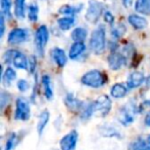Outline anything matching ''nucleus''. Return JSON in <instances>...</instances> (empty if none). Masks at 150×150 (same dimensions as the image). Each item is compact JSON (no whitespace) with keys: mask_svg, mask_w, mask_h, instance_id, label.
Here are the masks:
<instances>
[{"mask_svg":"<svg viewBox=\"0 0 150 150\" xmlns=\"http://www.w3.org/2000/svg\"><path fill=\"white\" fill-rule=\"evenodd\" d=\"M80 81L83 86H88V88H100L107 83L108 77L103 71L98 70V69H93L82 75Z\"/></svg>","mask_w":150,"mask_h":150,"instance_id":"f257e3e1","label":"nucleus"},{"mask_svg":"<svg viewBox=\"0 0 150 150\" xmlns=\"http://www.w3.org/2000/svg\"><path fill=\"white\" fill-rule=\"evenodd\" d=\"M50 56H52V59L56 65L60 68H63L65 67V65L67 64V61H68V58L66 56V52H65L64 50L60 47H54L50 52Z\"/></svg>","mask_w":150,"mask_h":150,"instance_id":"ddd939ff","label":"nucleus"},{"mask_svg":"<svg viewBox=\"0 0 150 150\" xmlns=\"http://www.w3.org/2000/svg\"><path fill=\"white\" fill-rule=\"evenodd\" d=\"M86 48L84 42H73L69 50V58L71 60H77L84 54Z\"/></svg>","mask_w":150,"mask_h":150,"instance_id":"dca6fc26","label":"nucleus"},{"mask_svg":"<svg viewBox=\"0 0 150 150\" xmlns=\"http://www.w3.org/2000/svg\"><path fill=\"white\" fill-rule=\"evenodd\" d=\"M77 142L78 133L76 131H71L61 139L60 148L61 150H76Z\"/></svg>","mask_w":150,"mask_h":150,"instance_id":"9d476101","label":"nucleus"},{"mask_svg":"<svg viewBox=\"0 0 150 150\" xmlns=\"http://www.w3.org/2000/svg\"><path fill=\"white\" fill-rule=\"evenodd\" d=\"M5 63H11L13 67L21 70H27L29 68V61L23 52L16 50H8L3 56Z\"/></svg>","mask_w":150,"mask_h":150,"instance_id":"7ed1b4c3","label":"nucleus"},{"mask_svg":"<svg viewBox=\"0 0 150 150\" xmlns=\"http://www.w3.org/2000/svg\"><path fill=\"white\" fill-rule=\"evenodd\" d=\"M17 86H18V88H19L20 92H22V93L27 92V91L30 88L29 82H28L27 80H25V79H20V80H18Z\"/></svg>","mask_w":150,"mask_h":150,"instance_id":"c756f323","label":"nucleus"},{"mask_svg":"<svg viewBox=\"0 0 150 150\" xmlns=\"http://www.w3.org/2000/svg\"><path fill=\"white\" fill-rule=\"evenodd\" d=\"M9 95H7V93H2L1 94V98H0V105H1V109H4L5 105L8 104L9 101Z\"/></svg>","mask_w":150,"mask_h":150,"instance_id":"2f4dec72","label":"nucleus"},{"mask_svg":"<svg viewBox=\"0 0 150 150\" xmlns=\"http://www.w3.org/2000/svg\"><path fill=\"white\" fill-rule=\"evenodd\" d=\"M88 37V30L86 28L77 27L71 32V38L74 42H84Z\"/></svg>","mask_w":150,"mask_h":150,"instance_id":"412c9836","label":"nucleus"},{"mask_svg":"<svg viewBox=\"0 0 150 150\" xmlns=\"http://www.w3.org/2000/svg\"><path fill=\"white\" fill-rule=\"evenodd\" d=\"M146 84H147V86H150V76L147 78V80H146Z\"/></svg>","mask_w":150,"mask_h":150,"instance_id":"e433bc0d","label":"nucleus"},{"mask_svg":"<svg viewBox=\"0 0 150 150\" xmlns=\"http://www.w3.org/2000/svg\"><path fill=\"white\" fill-rule=\"evenodd\" d=\"M127 22L136 30H143L148 26V22L145 18L139 15H135V13L127 17Z\"/></svg>","mask_w":150,"mask_h":150,"instance_id":"2eb2a0df","label":"nucleus"},{"mask_svg":"<svg viewBox=\"0 0 150 150\" xmlns=\"http://www.w3.org/2000/svg\"><path fill=\"white\" fill-rule=\"evenodd\" d=\"M50 114L47 110H44L41 112V114L39 115V118H38V122H37V133L39 136L42 135L44 129L47 125L48 121H50Z\"/></svg>","mask_w":150,"mask_h":150,"instance_id":"aec40b11","label":"nucleus"},{"mask_svg":"<svg viewBox=\"0 0 150 150\" xmlns=\"http://www.w3.org/2000/svg\"><path fill=\"white\" fill-rule=\"evenodd\" d=\"M5 32V17L1 13L0 17V37H3Z\"/></svg>","mask_w":150,"mask_h":150,"instance_id":"473e14b6","label":"nucleus"},{"mask_svg":"<svg viewBox=\"0 0 150 150\" xmlns=\"http://www.w3.org/2000/svg\"><path fill=\"white\" fill-rule=\"evenodd\" d=\"M144 123H145L146 127H150V110L147 112V114H146L145 118H144Z\"/></svg>","mask_w":150,"mask_h":150,"instance_id":"f704fd0d","label":"nucleus"},{"mask_svg":"<svg viewBox=\"0 0 150 150\" xmlns=\"http://www.w3.org/2000/svg\"><path fill=\"white\" fill-rule=\"evenodd\" d=\"M26 13V0H15V15L18 19L25 18Z\"/></svg>","mask_w":150,"mask_h":150,"instance_id":"393cba45","label":"nucleus"},{"mask_svg":"<svg viewBox=\"0 0 150 150\" xmlns=\"http://www.w3.org/2000/svg\"><path fill=\"white\" fill-rule=\"evenodd\" d=\"M125 30L127 29H125V25L118 24V25H116L115 27H113L112 29H111V36H112V38H114V39H118L121 36L125 35Z\"/></svg>","mask_w":150,"mask_h":150,"instance_id":"cd10ccee","label":"nucleus"},{"mask_svg":"<svg viewBox=\"0 0 150 150\" xmlns=\"http://www.w3.org/2000/svg\"><path fill=\"white\" fill-rule=\"evenodd\" d=\"M64 103L66 105V107L69 109L70 111H73V112H76V111L81 110V108L83 107L84 103L81 102L80 100H78L75 96H73L72 94H67L66 97L64 99Z\"/></svg>","mask_w":150,"mask_h":150,"instance_id":"4468645a","label":"nucleus"},{"mask_svg":"<svg viewBox=\"0 0 150 150\" xmlns=\"http://www.w3.org/2000/svg\"><path fill=\"white\" fill-rule=\"evenodd\" d=\"M133 1L134 0H121L122 2V5L125 7V8H129V7L133 5Z\"/></svg>","mask_w":150,"mask_h":150,"instance_id":"72a5a7b5","label":"nucleus"},{"mask_svg":"<svg viewBox=\"0 0 150 150\" xmlns=\"http://www.w3.org/2000/svg\"><path fill=\"white\" fill-rule=\"evenodd\" d=\"M18 144V136L17 134H11L7 139L6 143L4 146V150H13V148L17 146Z\"/></svg>","mask_w":150,"mask_h":150,"instance_id":"c85d7f7f","label":"nucleus"},{"mask_svg":"<svg viewBox=\"0 0 150 150\" xmlns=\"http://www.w3.org/2000/svg\"><path fill=\"white\" fill-rule=\"evenodd\" d=\"M112 108V101L107 95H102L94 102L95 113L101 117H105L109 114Z\"/></svg>","mask_w":150,"mask_h":150,"instance_id":"0eeeda50","label":"nucleus"},{"mask_svg":"<svg viewBox=\"0 0 150 150\" xmlns=\"http://www.w3.org/2000/svg\"><path fill=\"white\" fill-rule=\"evenodd\" d=\"M104 21L106 22L107 24H109V25H113V24H114L115 18H114V16L112 15L111 11H105L104 13Z\"/></svg>","mask_w":150,"mask_h":150,"instance_id":"7c9ffc66","label":"nucleus"},{"mask_svg":"<svg viewBox=\"0 0 150 150\" xmlns=\"http://www.w3.org/2000/svg\"><path fill=\"white\" fill-rule=\"evenodd\" d=\"M82 8V5H78V6H71V5H63L60 9H59V13L64 16H69V17H73L76 13H78Z\"/></svg>","mask_w":150,"mask_h":150,"instance_id":"b1692460","label":"nucleus"},{"mask_svg":"<svg viewBox=\"0 0 150 150\" xmlns=\"http://www.w3.org/2000/svg\"><path fill=\"white\" fill-rule=\"evenodd\" d=\"M39 17V7L35 2H32L28 6V18L31 22H37Z\"/></svg>","mask_w":150,"mask_h":150,"instance_id":"a878e982","label":"nucleus"},{"mask_svg":"<svg viewBox=\"0 0 150 150\" xmlns=\"http://www.w3.org/2000/svg\"><path fill=\"white\" fill-rule=\"evenodd\" d=\"M29 39V31L24 28H15L9 32L7 42L11 45H18L26 42Z\"/></svg>","mask_w":150,"mask_h":150,"instance_id":"1a4fd4ad","label":"nucleus"},{"mask_svg":"<svg viewBox=\"0 0 150 150\" xmlns=\"http://www.w3.org/2000/svg\"><path fill=\"white\" fill-rule=\"evenodd\" d=\"M74 25H75V18L74 17L65 16V17H63L58 20V26L60 27L61 30H63V31H67V30L71 29Z\"/></svg>","mask_w":150,"mask_h":150,"instance_id":"5701e85b","label":"nucleus"},{"mask_svg":"<svg viewBox=\"0 0 150 150\" xmlns=\"http://www.w3.org/2000/svg\"><path fill=\"white\" fill-rule=\"evenodd\" d=\"M146 81L145 75L140 71H134L129 75L127 79V86L129 90H135V88L141 86Z\"/></svg>","mask_w":150,"mask_h":150,"instance_id":"f8f14e48","label":"nucleus"},{"mask_svg":"<svg viewBox=\"0 0 150 150\" xmlns=\"http://www.w3.org/2000/svg\"><path fill=\"white\" fill-rule=\"evenodd\" d=\"M107 62H108L110 69H112V70H119L127 62V57L123 54L116 52V50H113L108 56Z\"/></svg>","mask_w":150,"mask_h":150,"instance_id":"9b49d317","label":"nucleus"},{"mask_svg":"<svg viewBox=\"0 0 150 150\" xmlns=\"http://www.w3.org/2000/svg\"><path fill=\"white\" fill-rule=\"evenodd\" d=\"M135 9L141 15H150V0H136Z\"/></svg>","mask_w":150,"mask_h":150,"instance_id":"4be33fe9","label":"nucleus"},{"mask_svg":"<svg viewBox=\"0 0 150 150\" xmlns=\"http://www.w3.org/2000/svg\"><path fill=\"white\" fill-rule=\"evenodd\" d=\"M30 116H31V107H30L29 101L22 97L18 98L16 102L15 118L17 120L27 121Z\"/></svg>","mask_w":150,"mask_h":150,"instance_id":"423d86ee","label":"nucleus"},{"mask_svg":"<svg viewBox=\"0 0 150 150\" xmlns=\"http://www.w3.org/2000/svg\"><path fill=\"white\" fill-rule=\"evenodd\" d=\"M104 11V4L98 0H90L86 13V20L91 24H97Z\"/></svg>","mask_w":150,"mask_h":150,"instance_id":"20e7f679","label":"nucleus"},{"mask_svg":"<svg viewBox=\"0 0 150 150\" xmlns=\"http://www.w3.org/2000/svg\"><path fill=\"white\" fill-rule=\"evenodd\" d=\"M145 143H146V145H147L148 147L150 148V135L148 136V137H147V138H146V139H145Z\"/></svg>","mask_w":150,"mask_h":150,"instance_id":"c9c22d12","label":"nucleus"},{"mask_svg":"<svg viewBox=\"0 0 150 150\" xmlns=\"http://www.w3.org/2000/svg\"><path fill=\"white\" fill-rule=\"evenodd\" d=\"M90 48L96 54L104 52L106 48V30L104 26H99L93 31L90 39Z\"/></svg>","mask_w":150,"mask_h":150,"instance_id":"f03ea898","label":"nucleus"},{"mask_svg":"<svg viewBox=\"0 0 150 150\" xmlns=\"http://www.w3.org/2000/svg\"><path fill=\"white\" fill-rule=\"evenodd\" d=\"M127 90H129V88H127V84L118 82V83L113 84V86L110 90V95L111 97L115 99H121L125 97V95L127 94Z\"/></svg>","mask_w":150,"mask_h":150,"instance_id":"f3484780","label":"nucleus"},{"mask_svg":"<svg viewBox=\"0 0 150 150\" xmlns=\"http://www.w3.org/2000/svg\"><path fill=\"white\" fill-rule=\"evenodd\" d=\"M50 39V32L46 26L42 25L36 30L35 32V47L37 52L39 54V56H43L44 54V50H45L46 44L48 42Z\"/></svg>","mask_w":150,"mask_h":150,"instance_id":"39448f33","label":"nucleus"},{"mask_svg":"<svg viewBox=\"0 0 150 150\" xmlns=\"http://www.w3.org/2000/svg\"><path fill=\"white\" fill-rule=\"evenodd\" d=\"M0 5H1V13L7 19L11 18V0H1L0 1Z\"/></svg>","mask_w":150,"mask_h":150,"instance_id":"bb28decb","label":"nucleus"},{"mask_svg":"<svg viewBox=\"0 0 150 150\" xmlns=\"http://www.w3.org/2000/svg\"><path fill=\"white\" fill-rule=\"evenodd\" d=\"M137 113V107L134 103L129 102L120 109L118 119L121 125H129L135 120V115Z\"/></svg>","mask_w":150,"mask_h":150,"instance_id":"6e6552de","label":"nucleus"},{"mask_svg":"<svg viewBox=\"0 0 150 150\" xmlns=\"http://www.w3.org/2000/svg\"><path fill=\"white\" fill-rule=\"evenodd\" d=\"M41 84L42 88H43V93L44 96L47 100H52V97H54V90H52V80L48 75H43L41 77Z\"/></svg>","mask_w":150,"mask_h":150,"instance_id":"a211bd4d","label":"nucleus"},{"mask_svg":"<svg viewBox=\"0 0 150 150\" xmlns=\"http://www.w3.org/2000/svg\"><path fill=\"white\" fill-rule=\"evenodd\" d=\"M17 79V72L13 68L7 66L2 75V83L5 86H9L15 80Z\"/></svg>","mask_w":150,"mask_h":150,"instance_id":"6ab92c4d","label":"nucleus"}]
</instances>
